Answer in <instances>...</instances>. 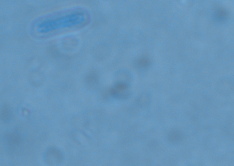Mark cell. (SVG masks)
Wrapping results in <instances>:
<instances>
[{
  "label": "cell",
  "mask_w": 234,
  "mask_h": 166,
  "mask_svg": "<svg viewBox=\"0 0 234 166\" xmlns=\"http://www.w3.org/2000/svg\"><path fill=\"white\" fill-rule=\"evenodd\" d=\"M138 64L140 66L146 67L149 64V59L145 58V57H142V58L139 59Z\"/></svg>",
  "instance_id": "cell-2"
},
{
  "label": "cell",
  "mask_w": 234,
  "mask_h": 166,
  "mask_svg": "<svg viewBox=\"0 0 234 166\" xmlns=\"http://www.w3.org/2000/svg\"><path fill=\"white\" fill-rule=\"evenodd\" d=\"M127 87L125 84H121V85H117V86L115 87L112 90V92L114 94H119L121 92H123V91H125L126 90Z\"/></svg>",
  "instance_id": "cell-1"
}]
</instances>
